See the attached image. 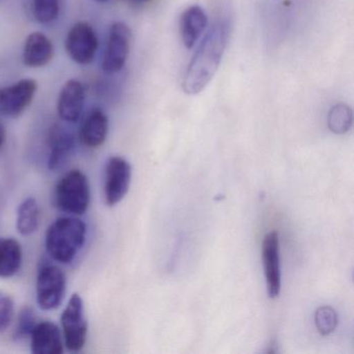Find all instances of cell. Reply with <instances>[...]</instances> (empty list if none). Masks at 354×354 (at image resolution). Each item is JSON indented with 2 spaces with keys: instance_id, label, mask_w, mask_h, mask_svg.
Masks as SVG:
<instances>
[{
  "instance_id": "cell-1",
  "label": "cell",
  "mask_w": 354,
  "mask_h": 354,
  "mask_svg": "<svg viewBox=\"0 0 354 354\" xmlns=\"http://www.w3.org/2000/svg\"><path fill=\"white\" fill-rule=\"evenodd\" d=\"M230 37V26L225 20L215 22L196 49L182 80L187 95H198L208 86L218 70Z\"/></svg>"
},
{
  "instance_id": "cell-2",
  "label": "cell",
  "mask_w": 354,
  "mask_h": 354,
  "mask_svg": "<svg viewBox=\"0 0 354 354\" xmlns=\"http://www.w3.org/2000/svg\"><path fill=\"white\" fill-rule=\"evenodd\" d=\"M86 239V225L75 216L59 217L46 232L45 246L49 256L62 264L73 262L84 248Z\"/></svg>"
},
{
  "instance_id": "cell-3",
  "label": "cell",
  "mask_w": 354,
  "mask_h": 354,
  "mask_svg": "<svg viewBox=\"0 0 354 354\" xmlns=\"http://www.w3.org/2000/svg\"><path fill=\"white\" fill-rule=\"evenodd\" d=\"M57 208L69 214H84L91 203L90 182L80 169H72L61 178L55 187Z\"/></svg>"
},
{
  "instance_id": "cell-4",
  "label": "cell",
  "mask_w": 354,
  "mask_h": 354,
  "mask_svg": "<svg viewBox=\"0 0 354 354\" xmlns=\"http://www.w3.org/2000/svg\"><path fill=\"white\" fill-rule=\"evenodd\" d=\"M64 343L71 352H78L84 347L88 337V322L84 316V301L80 294L70 298L61 317Z\"/></svg>"
},
{
  "instance_id": "cell-5",
  "label": "cell",
  "mask_w": 354,
  "mask_h": 354,
  "mask_svg": "<svg viewBox=\"0 0 354 354\" xmlns=\"http://www.w3.org/2000/svg\"><path fill=\"white\" fill-rule=\"evenodd\" d=\"M65 273L55 265L47 264L39 269L36 292L39 306L44 310L59 308L66 295Z\"/></svg>"
},
{
  "instance_id": "cell-6",
  "label": "cell",
  "mask_w": 354,
  "mask_h": 354,
  "mask_svg": "<svg viewBox=\"0 0 354 354\" xmlns=\"http://www.w3.org/2000/svg\"><path fill=\"white\" fill-rule=\"evenodd\" d=\"M66 51L70 59L78 65H88L94 61L99 41L93 26L86 21L74 24L65 41Z\"/></svg>"
},
{
  "instance_id": "cell-7",
  "label": "cell",
  "mask_w": 354,
  "mask_h": 354,
  "mask_svg": "<svg viewBox=\"0 0 354 354\" xmlns=\"http://www.w3.org/2000/svg\"><path fill=\"white\" fill-rule=\"evenodd\" d=\"M131 30L124 22H115L109 30L106 49L103 57V71L115 74L125 67L130 53Z\"/></svg>"
},
{
  "instance_id": "cell-8",
  "label": "cell",
  "mask_w": 354,
  "mask_h": 354,
  "mask_svg": "<svg viewBox=\"0 0 354 354\" xmlns=\"http://www.w3.org/2000/svg\"><path fill=\"white\" fill-rule=\"evenodd\" d=\"M37 90L38 82L32 78L0 88V113L9 118L19 117L32 104Z\"/></svg>"
},
{
  "instance_id": "cell-9",
  "label": "cell",
  "mask_w": 354,
  "mask_h": 354,
  "mask_svg": "<svg viewBox=\"0 0 354 354\" xmlns=\"http://www.w3.org/2000/svg\"><path fill=\"white\" fill-rule=\"evenodd\" d=\"M131 165L123 157H111L105 167L104 198L107 206L119 204L129 190Z\"/></svg>"
},
{
  "instance_id": "cell-10",
  "label": "cell",
  "mask_w": 354,
  "mask_h": 354,
  "mask_svg": "<svg viewBox=\"0 0 354 354\" xmlns=\"http://www.w3.org/2000/svg\"><path fill=\"white\" fill-rule=\"evenodd\" d=\"M86 91L80 80H70L64 84L57 98V115L67 123H75L84 111Z\"/></svg>"
},
{
  "instance_id": "cell-11",
  "label": "cell",
  "mask_w": 354,
  "mask_h": 354,
  "mask_svg": "<svg viewBox=\"0 0 354 354\" xmlns=\"http://www.w3.org/2000/svg\"><path fill=\"white\" fill-rule=\"evenodd\" d=\"M262 260L266 277L267 293L270 298L279 296L281 291L279 234L270 232L265 236L262 244Z\"/></svg>"
},
{
  "instance_id": "cell-12",
  "label": "cell",
  "mask_w": 354,
  "mask_h": 354,
  "mask_svg": "<svg viewBox=\"0 0 354 354\" xmlns=\"http://www.w3.org/2000/svg\"><path fill=\"white\" fill-rule=\"evenodd\" d=\"M30 337L32 353L62 354L64 352L61 330L50 321L37 323Z\"/></svg>"
},
{
  "instance_id": "cell-13",
  "label": "cell",
  "mask_w": 354,
  "mask_h": 354,
  "mask_svg": "<svg viewBox=\"0 0 354 354\" xmlns=\"http://www.w3.org/2000/svg\"><path fill=\"white\" fill-rule=\"evenodd\" d=\"M48 147V169L57 171L73 153L75 138L65 127L55 124L49 132Z\"/></svg>"
},
{
  "instance_id": "cell-14",
  "label": "cell",
  "mask_w": 354,
  "mask_h": 354,
  "mask_svg": "<svg viewBox=\"0 0 354 354\" xmlns=\"http://www.w3.org/2000/svg\"><path fill=\"white\" fill-rule=\"evenodd\" d=\"M55 46L53 41L40 32L28 35L24 43L22 59L24 65L30 68H42L53 61Z\"/></svg>"
},
{
  "instance_id": "cell-15",
  "label": "cell",
  "mask_w": 354,
  "mask_h": 354,
  "mask_svg": "<svg viewBox=\"0 0 354 354\" xmlns=\"http://www.w3.org/2000/svg\"><path fill=\"white\" fill-rule=\"evenodd\" d=\"M109 134V118L101 109H94L86 118L80 128V138L84 146L99 148L104 144Z\"/></svg>"
},
{
  "instance_id": "cell-16",
  "label": "cell",
  "mask_w": 354,
  "mask_h": 354,
  "mask_svg": "<svg viewBox=\"0 0 354 354\" xmlns=\"http://www.w3.org/2000/svg\"><path fill=\"white\" fill-rule=\"evenodd\" d=\"M208 17L200 6L187 8L182 14L181 36L186 48L192 49L206 30Z\"/></svg>"
},
{
  "instance_id": "cell-17",
  "label": "cell",
  "mask_w": 354,
  "mask_h": 354,
  "mask_svg": "<svg viewBox=\"0 0 354 354\" xmlns=\"http://www.w3.org/2000/svg\"><path fill=\"white\" fill-rule=\"evenodd\" d=\"M24 252L14 238H0V279H9L19 272Z\"/></svg>"
},
{
  "instance_id": "cell-18",
  "label": "cell",
  "mask_w": 354,
  "mask_h": 354,
  "mask_svg": "<svg viewBox=\"0 0 354 354\" xmlns=\"http://www.w3.org/2000/svg\"><path fill=\"white\" fill-rule=\"evenodd\" d=\"M41 210L35 198H28L19 205L16 218L17 231L21 235L30 236L40 227Z\"/></svg>"
},
{
  "instance_id": "cell-19",
  "label": "cell",
  "mask_w": 354,
  "mask_h": 354,
  "mask_svg": "<svg viewBox=\"0 0 354 354\" xmlns=\"http://www.w3.org/2000/svg\"><path fill=\"white\" fill-rule=\"evenodd\" d=\"M353 122V113L345 103H337L331 107L327 115V126L335 134H344L349 131Z\"/></svg>"
},
{
  "instance_id": "cell-20",
  "label": "cell",
  "mask_w": 354,
  "mask_h": 354,
  "mask_svg": "<svg viewBox=\"0 0 354 354\" xmlns=\"http://www.w3.org/2000/svg\"><path fill=\"white\" fill-rule=\"evenodd\" d=\"M35 18L42 24L55 21L59 14V0H34Z\"/></svg>"
},
{
  "instance_id": "cell-21",
  "label": "cell",
  "mask_w": 354,
  "mask_h": 354,
  "mask_svg": "<svg viewBox=\"0 0 354 354\" xmlns=\"http://www.w3.org/2000/svg\"><path fill=\"white\" fill-rule=\"evenodd\" d=\"M317 329L322 335H328L335 331L337 325V315L330 306H321L315 314Z\"/></svg>"
},
{
  "instance_id": "cell-22",
  "label": "cell",
  "mask_w": 354,
  "mask_h": 354,
  "mask_svg": "<svg viewBox=\"0 0 354 354\" xmlns=\"http://www.w3.org/2000/svg\"><path fill=\"white\" fill-rule=\"evenodd\" d=\"M37 316L34 310L30 306H26L20 310L18 315L17 326H16V339H26L30 337L32 329L37 324Z\"/></svg>"
},
{
  "instance_id": "cell-23",
  "label": "cell",
  "mask_w": 354,
  "mask_h": 354,
  "mask_svg": "<svg viewBox=\"0 0 354 354\" xmlns=\"http://www.w3.org/2000/svg\"><path fill=\"white\" fill-rule=\"evenodd\" d=\"M15 306L13 299L8 294L0 292V333H5L14 318Z\"/></svg>"
},
{
  "instance_id": "cell-24",
  "label": "cell",
  "mask_w": 354,
  "mask_h": 354,
  "mask_svg": "<svg viewBox=\"0 0 354 354\" xmlns=\"http://www.w3.org/2000/svg\"><path fill=\"white\" fill-rule=\"evenodd\" d=\"M7 140V132H6L5 126L0 123V149L3 148Z\"/></svg>"
},
{
  "instance_id": "cell-25",
  "label": "cell",
  "mask_w": 354,
  "mask_h": 354,
  "mask_svg": "<svg viewBox=\"0 0 354 354\" xmlns=\"http://www.w3.org/2000/svg\"><path fill=\"white\" fill-rule=\"evenodd\" d=\"M129 1H132V3H147V1H150V0H129Z\"/></svg>"
},
{
  "instance_id": "cell-26",
  "label": "cell",
  "mask_w": 354,
  "mask_h": 354,
  "mask_svg": "<svg viewBox=\"0 0 354 354\" xmlns=\"http://www.w3.org/2000/svg\"><path fill=\"white\" fill-rule=\"evenodd\" d=\"M98 3H106L107 0H96Z\"/></svg>"
}]
</instances>
